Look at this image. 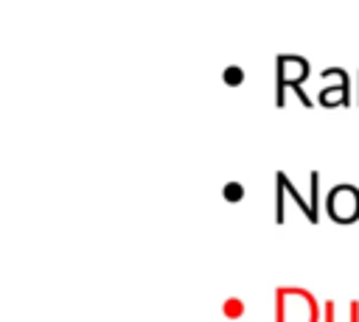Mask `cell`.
<instances>
[{
    "label": "cell",
    "mask_w": 359,
    "mask_h": 322,
    "mask_svg": "<svg viewBox=\"0 0 359 322\" xmlns=\"http://www.w3.org/2000/svg\"><path fill=\"white\" fill-rule=\"evenodd\" d=\"M311 64L300 53H278L275 56V106H286V92H292L306 109H311V98L303 92V81L309 78Z\"/></svg>",
    "instance_id": "cell-1"
},
{
    "label": "cell",
    "mask_w": 359,
    "mask_h": 322,
    "mask_svg": "<svg viewBox=\"0 0 359 322\" xmlns=\"http://www.w3.org/2000/svg\"><path fill=\"white\" fill-rule=\"evenodd\" d=\"M275 322H323V302L303 286H278Z\"/></svg>",
    "instance_id": "cell-2"
},
{
    "label": "cell",
    "mask_w": 359,
    "mask_h": 322,
    "mask_svg": "<svg viewBox=\"0 0 359 322\" xmlns=\"http://www.w3.org/2000/svg\"><path fill=\"white\" fill-rule=\"evenodd\" d=\"M325 216L334 224L359 221V188L351 182H339L325 193Z\"/></svg>",
    "instance_id": "cell-3"
},
{
    "label": "cell",
    "mask_w": 359,
    "mask_h": 322,
    "mask_svg": "<svg viewBox=\"0 0 359 322\" xmlns=\"http://www.w3.org/2000/svg\"><path fill=\"white\" fill-rule=\"evenodd\" d=\"M286 199L306 216L309 224H317V221H320V216H317V213L311 210V204L300 196V190L289 182V176H286L283 171H278V174H275V221H278V224L286 221Z\"/></svg>",
    "instance_id": "cell-4"
},
{
    "label": "cell",
    "mask_w": 359,
    "mask_h": 322,
    "mask_svg": "<svg viewBox=\"0 0 359 322\" xmlns=\"http://www.w3.org/2000/svg\"><path fill=\"white\" fill-rule=\"evenodd\" d=\"M328 73L337 78V84H328V87L320 90V95H317L320 106H325V109L351 106V81H348V73L342 67H328Z\"/></svg>",
    "instance_id": "cell-5"
},
{
    "label": "cell",
    "mask_w": 359,
    "mask_h": 322,
    "mask_svg": "<svg viewBox=\"0 0 359 322\" xmlns=\"http://www.w3.org/2000/svg\"><path fill=\"white\" fill-rule=\"evenodd\" d=\"M323 322H359V300H351L345 305V314H339L334 300L323 302Z\"/></svg>",
    "instance_id": "cell-6"
},
{
    "label": "cell",
    "mask_w": 359,
    "mask_h": 322,
    "mask_svg": "<svg viewBox=\"0 0 359 322\" xmlns=\"http://www.w3.org/2000/svg\"><path fill=\"white\" fill-rule=\"evenodd\" d=\"M222 314H224V319H241L244 314H247V305H244V300L241 297H224V302H222Z\"/></svg>",
    "instance_id": "cell-7"
},
{
    "label": "cell",
    "mask_w": 359,
    "mask_h": 322,
    "mask_svg": "<svg viewBox=\"0 0 359 322\" xmlns=\"http://www.w3.org/2000/svg\"><path fill=\"white\" fill-rule=\"evenodd\" d=\"M244 78H247V73H244L241 64H227V67L222 70V81H224L227 87H238Z\"/></svg>",
    "instance_id": "cell-8"
},
{
    "label": "cell",
    "mask_w": 359,
    "mask_h": 322,
    "mask_svg": "<svg viewBox=\"0 0 359 322\" xmlns=\"http://www.w3.org/2000/svg\"><path fill=\"white\" fill-rule=\"evenodd\" d=\"M244 193H247V188L241 182H224V188H222V199L224 202H241Z\"/></svg>",
    "instance_id": "cell-9"
},
{
    "label": "cell",
    "mask_w": 359,
    "mask_h": 322,
    "mask_svg": "<svg viewBox=\"0 0 359 322\" xmlns=\"http://www.w3.org/2000/svg\"><path fill=\"white\" fill-rule=\"evenodd\" d=\"M309 188H311L309 204H311V210L320 216V171H311V176H309Z\"/></svg>",
    "instance_id": "cell-10"
}]
</instances>
